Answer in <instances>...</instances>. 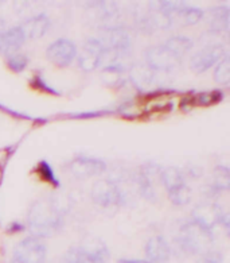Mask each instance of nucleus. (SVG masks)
Listing matches in <instances>:
<instances>
[{"label": "nucleus", "mask_w": 230, "mask_h": 263, "mask_svg": "<svg viewBox=\"0 0 230 263\" xmlns=\"http://www.w3.org/2000/svg\"><path fill=\"white\" fill-rule=\"evenodd\" d=\"M119 263H150V262L144 259H121L119 260Z\"/></svg>", "instance_id": "bb28decb"}, {"label": "nucleus", "mask_w": 230, "mask_h": 263, "mask_svg": "<svg viewBox=\"0 0 230 263\" xmlns=\"http://www.w3.org/2000/svg\"><path fill=\"white\" fill-rule=\"evenodd\" d=\"M225 57V50L221 45H210L193 55L190 61L191 69L195 73H203Z\"/></svg>", "instance_id": "423d86ee"}, {"label": "nucleus", "mask_w": 230, "mask_h": 263, "mask_svg": "<svg viewBox=\"0 0 230 263\" xmlns=\"http://www.w3.org/2000/svg\"><path fill=\"white\" fill-rule=\"evenodd\" d=\"M64 263H87L85 259H83L82 254L78 250V247L76 249H72L70 251H68L66 254L65 259H64Z\"/></svg>", "instance_id": "393cba45"}, {"label": "nucleus", "mask_w": 230, "mask_h": 263, "mask_svg": "<svg viewBox=\"0 0 230 263\" xmlns=\"http://www.w3.org/2000/svg\"><path fill=\"white\" fill-rule=\"evenodd\" d=\"M104 49L124 53L130 49V35L122 27H107L101 31V40H98Z\"/></svg>", "instance_id": "6e6552de"}, {"label": "nucleus", "mask_w": 230, "mask_h": 263, "mask_svg": "<svg viewBox=\"0 0 230 263\" xmlns=\"http://www.w3.org/2000/svg\"><path fill=\"white\" fill-rule=\"evenodd\" d=\"M152 74L147 68L143 66H136L132 69V80L139 85V87H145L148 84L151 83Z\"/></svg>", "instance_id": "412c9836"}, {"label": "nucleus", "mask_w": 230, "mask_h": 263, "mask_svg": "<svg viewBox=\"0 0 230 263\" xmlns=\"http://www.w3.org/2000/svg\"><path fill=\"white\" fill-rule=\"evenodd\" d=\"M38 173H39L42 180L47 181V182H51V184L55 185V186L58 185L57 178H55L54 176V172H53V169L50 167V165L47 162H45V161H42V162L38 165Z\"/></svg>", "instance_id": "5701e85b"}, {"label": "nucleus", "mask_w": 230, "mask_h": 263, "mask_svg": "<svg viewBox=\"0 0 230 263\" xmlns=\"http://www.w3.org/2000/svg\"><path fill=\"white\" fill-rule=\"evenodd\" d=\"M46 55L57 66H68L77 57V47L72 41L58 40L47 47Z\"/></svg>", "instance_id": "0eeeda50"}, {"label": "nucleus", "mask_w": 230, "mask_h": 263, "mask_svg": "<svg viewBox=\"0 0 230 263\" xmlns=\"http://www.w3.org/2000/svg\"><path fill=\"white\" fill-rule=\"evenodd\" d=\"M194 221L205 228H212L218 221H221V213L217 206L212 204H203L194 209Z\"/></svg>", "instance_id": "2eb2a0df"}, {"label": "nucleus", "mask_w": 230, "mask_h": 263, "mask_svg": "<svg viewBox=\"0 0 230 263\" xmlns=\"http://www.w3.org/2000/svg\"><path fill=\"white\" fill-rule=\"evenodd\" d=\"M213 29L216 31H226L229 29V10L227 8H221L214 14L213 18Z\"/></svg>", "instance_id": "aec40b11"}, {"label": "nucleus", "mask_w": 230, "mask_h": 263, "mask_svg": "<svg viewBox=\"0 0 230 263\" xmlns=\"http://www.w3.org/2000/svg\"><path fill=\"white\" fill-rule=\"evenodd\" d=\"M214 181H216V185L219 189H223V191H227L230 185V176L227 167H217L216 173H214Z\"/></svg>", "instance_id": "4be33fe9"}, {"label": "nucleus", "mask_w": 230, "mask_h": 263, "mask_svg": "<svg viewBox=\"0 0 230 263\" xmlns=\"http://www.w3.org/2000/svg\"><path fill=\"white\" fill-rule=\"evenodd\" d=\"M175 241L182 251L194 255V254H202L207 251L208 246L212 243V236L207 228L193 221L180 228L179 235Z\"/></svg>", "instance_id": "f03ea898"}, {"label": "nucleus", "mask_w": 230, "mask_h": 263, "mask_svg": "<svg viewBox=\"0 0 230 263\" xmlns=\"http://www.w3.org/2000/svg\"><path fill=\"white\" fill-rule=\"evenodd\" d=\"M104 51V46L98 40H88L79 53L78 64L85 72H92L100 66V60Z\"/></svg>", "instance_id": "1a4fd4ad"}, {"label": "nucleus", "mask_w": 230, "mask_h": 263, "mask_svg": "<svg viewBox=\"0 0 230 263\" xmlns=\"http://www.w3.org/2000/svg\"><path fill=\"white\" fill-rule=\"evenodd\" d=\"M45 259L46 247L35 236L20 240L14 250V260L18 263H44Z\"/></svg>", "instance_id": "7ed1b4c3"}, {"label": "nucleus", "mask_w": 230, "mask_h": 263, "mask_svg": "<svg viewBox=\"0 0 230 263\" xmlns=\"http://www.w3.org/2000/svg\"><path fill=\"white\" fill-rule=\"evenodd\" d=\"M197 263H222V256L218 252H207Z\"/></svg>", "instance_id": "a878e982"}, {"label": "nucleus", "mask_w": 230, "mask_h": 263, "mask_svg": "<svg viewBox=\"0 0 230 263\" xmlns=\"http://www.w3.org/2000/svg\"><path fill=\"white\" fill-rule=\"evenodd\" d=\"M160 181H162L163 185H164L165 189L169 192L184 185L183 173L179 169H176V167H167L165 170H163L162 176H160Z\"/></svg>", "instance_id": "dca6fc26"}, {"label": "nucleus", "mask_w": 230, "mask_h": 263, "mask_svg": "<svg viewBox=\"0 0 230 263\" xmlns=\"http://www.w3.org/2000/svg\"><path fill=\"white\" fill-rule=\"evenodd\" d=\"M12 263H18V262H15V260H12Z\"/></svg>", "instance_id": "c85d7f7f"}, {"label": "nucleus", "mask_w": 230, "mask_h": 263, "mask_svg": "<svg viewBox=\"0 0 230 263\" xmlns=\"http://www.w3.org/2000/svg\"><path fill=\"white\" fill-rule=\"evenodd\" d=\"M61 198L51 197L35 202L29 213L30 230L36 236H47L61 227L62 216L68 211Z\"/></svg>", "instance_id": "f257e3e1"}, {"label": "nucleus", "mask_w": 230, "mask_h": 263, "mask_svg": "<svg viewBox=\"0 0 230 263\" xmlns=\"http://www.w3.org/2000/svg\"><path fill=\"white\" fill-rule=\"evenodd\" d=\"M26 36L20 27H11L0 34V51L3 54L11 57L16 54L18 50L25 44Z\"/></svg>", "instance_id": "9b49d317"}, {"label": "nucleus", "mask_w": 230, "mask_h": 263, "mask_svg": "<svg viewBox=\"0 0 230 263\" xmlns=\"http://www.w3.org/2000/svg\"><path fill=\"white\" fill-rule=\"evenodd\" d=\"M145 61L152 70H171L179 65L182 58L174 54L163 44L150 47L145 53Z\"/></svg>", "instance_id": "20e7f679"}, {"label": "nucleus", "mask_w": 230, "mask_h": 263, "mask_svg": "<svg viewBox=\"0 0 230 263\" xmlns=\"http://www.w3.org/2000/svg\"><path fill=\"white\" fill-rule=\"evenodd\" d=\"M50 26V22H49V18H47L45 14L36 15L34 18L27 19L22 26H19L22 29L25 36H29V38H40L46 34L47 29Z\"/></svg>", "instance_id": "4468645a"}, {"label": "nucleus", "mask_w": 230, "mask_h": 263, "mask_svg": "<svg viewBox=\"0 0 230 263\" xmlns=\"http://www.w3.org/2000/svg\"><path fill=\"white\" fill-rule=\"evenodd\" d=\"M164 45L167 49H170L174 54L178 55L179 58L183 57L187 51L193 47V42L187 36H174V38H170Z\"/></svg>", "instance_id": "f3484780"}, {"label": "nucleus", "mask_w": 230, "mask_h": 263, "mask_svg": "<svg viewBox=\"0 0 230 263\" xmlns=\"http://www.w3.org/2000/svg\"><path fill=\"white\" fill-rule=\"evenodd\" d=\"M92 198L101 206L119 205L122 201V193L113 181L102 180L92 187Z\"/></svg>", "instance_id": "39448f33"}, {"label": "nucleus", "mask_w": 230, "mask_h": 263, "mask_svg": "<svg viewBox=\"0 0 230 263\" xmlns=\"http://www.w3.org/2000/svg\"><path fill=\"white\" fill-rule=\"evenodd\" d=\"M6 23L3 22V21H2V19H0V34L3 33V31H6Z\"/></svg>", "instance_id": "cd10ccee"}, {"label": "nucleus", "mask_w": 230, "mask_h": 263, "mask_svg": "<svg viewBox=\"0 0 230 263\" xmlns=\"http://www.w3.org/2000/svg\"><path fill=\"white\" fill-rule=\"evenodd\" d=\"M78 250L87 263H107L109 252L105 245L98 239H88Z\"/></svg>", "instance_id": "f8f14e48"}, {"label": "nucleus", "mask_w": 230, "mask_h": 263, "mask_svg": "<svg viewBox=\"0 0 230 263\" xmlns=\"http://www.w3.org/2000/svg\"><path fill=\"white\" fill-rule=\"evenodd\" d=\"M169 197L174 204H176V205H183V204H187L189 200H190V189H189V186L184 184L182 185V186L174 189V191L169 192Z\"/></svg>", "instance_id": "6ab92c4d"}, {"label": "nucleus", "mask_w": 230, "mask_h": 263, "mask_svg": "<svg viewBox=\"0 0 230 263\" xmlns=\"http://www.w3.org/2000/svg\"><path fill=\"white\" fill-rule=\"evenodd\" d=\"M26 66H27V58L20 53H16L8 58V68L11 69L12 72H22Z\"/></svg>", "instance_id": "b1692460"}, {"label": "nucleus", "mask_w": 230, "mask_h": 263, "mask_svg": "<svg viewBox=\"0 0 230 263\" xmlns=\"http://www.w3.org/2000/svg\"><path fill=\"white\" fill-rule=\"evenodd\" d=\"M145 255L150 263H165L170 259L171 249L163 236H152L145 245Z\"/></svg>", "instance_id": "ddd939ff"}, {"label": "nucleus", "mask_w": 230, "mask_h": 263, "mask_svg": "<svg viewBox=\"0 0 230 263\" xmlns=\"http://www.w3.org/2000/svg\"><path fill=\"white\" fill-rule=\"evenodd\" d=\"M69 169H70V173L76 178L85 180L89 177L100 176L101 173H104L107 165L100 159L77 158L69 165Z\"/></svg>", "instance_id": "9d476101"}, {"label": "nucleus", "mask_w": 230, "mask_h": 263, "mask_svg": "<svg viewBox=\"0 0 230 263\" xmlns=\"http://www.w3.org/2000/svg\"><path fill=\"white\" fill-rule=\"evenodd\" d=\"M214 80L216 83L221 84V85H229L230 81V60L229 57H225L218 62V65L214 72Z\"/></svg>", "instance_id": "a211bd4d"}]
</instances>
